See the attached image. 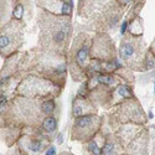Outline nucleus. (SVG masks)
<instances>
[{
  "label": "nucleus",
  "instance_id": "1",
  "mask_svg": "<svg viewBox=\"0 0 155 155\" xmlns=\"http://www.w3.org/2000/svg\"><path fill=\"white\" fill-rule=\"evenodd\" d=\"M38 5L47 11L57 12L61 16H70L73 8L72 0H38Z\"/></svg>",
  "mask_w": 155,
  "mask_h": 155
},
{
  "label": "nucleus",
  "instance_id": "2",
  "mask_svg": "<svg viewBox=\"0 0 155 155\" xmlns=\"http://www.w3.org/2000/svg\"><path fill=\"white\" fill-rule=\"evenodd\" d=\"M96 117H92V115H81V117H77L76 122H74V129L76 130H88V129L93 128L94 123H96Z\"/></svg>",
  "mask_w": 155,
  "mask_h": 155
},
{
  "label": "nucleus",
  "instance_id": "3",
  "mask_svg": "<svg viewBox=\"0 0 155 155\" xmlns=\"http://www.w3.org/2000/svg\"><path fill=\"white\" fill-rule=\"evenodd\" d=\"M137 52V46L133 41H124L122 42L120 45V48H119V54H120V57L125 61H129V58L134 57Z\"/></svg>",
  "mask_w": 155,
  "mask_h": 155
},
{
  "label": "nucleus",
  "instance_id": "4",
  "mask_svg": "<svg viewBox=\"0 0 155 155\" xmlns=\"http://www.w3.org/2000/svg\"><path fill=\"white\" fill-rule=\"evenodd\" d=\"M88 54H89V48L87 45L81 46L78 50H77V54H76V61L80 66H83L86 63L87 58H88Z\"/></svg>",
  "mask_w": 155,
  "mask_h": 155
},
{
  "label": "nucleus",
  "instance_id": "5",
  "mask_svg": "<svg viewBox=\"0 0 155 155\" xmlns=\"http://www.w3.org/2000/svg\"><path fill=\"white\" fill-rule=\"evenodd\" d=\"M42 127L46 132H50V133H54L56 129H57V122L54 117H47L44 123H42Z\"/></svg>",
  "mask_w": 155,
  "mask_h": 155
},
{
  "label": "nucleus",
  "instance_id": "6",
  "mask_svg": "<svg viewBox=\"0 0 155 155\" xmlns=\"http://www.w3.org/2000/svg\"><path fill=\"white\" fill-rule=\"evenodd\" d=\"M41 108H42V112H44V113H46V114H51V113L55 110V102H54L52 99L45 101V102L42 103Z\"/></svg>",
  "mask_w": 155,
  "mask_h": 155
},
{
  "label": "nucleus",
  "instance_id": "7",
  "mask_svg": "<svg viewBox=\"0 0 155 155\" xmlns=\"http://www.w3.org/2000/svg\"><path fill=\"white\" fill-rule=\"evenodd\" d=\"M117 93L122 97V98H129V97H132V91H130V87H128V86H119L117 88Z\"/></svg>",
  "mask_w": 155,
  "mask_h": 155
},
{
  "label": "nucleus",
  "instance_id": "8",
  "mask_svg": "<svg viewBox=\"0 0 155 155\" xmlns=\"http://www.w3.org/2000/svg\"><path fill=\"white\" fill-rule=\"evenodd\" d=\"M97 82L102 83V84H106V86H109V84L114 83V78L109 74H99L97 77Z\"/></svg>",
  "mask_w": 155,
  "mask_h": 155
},
{
  "label": "nucleus",
  "instance_id": "9",
  "mask_svg": "<svg viewBox=\"0 0 155 155\" xmlns=\"http://www.w3.org/2000/svg\"><path fill=\"white\" fill-rule=\"evenodd\" d=\"M24 12H25V8L22 4H18L14 10H12V16H14L16 20H21L24 16Z\"/></svg>",
  "mask_w": 155,
  "mask_h": 155
},
{
  "label": "nucleus",
  "instance_id": "10",
  "mask_svg": "<svg viewBox=\"0 0 155 155\" xmlns=\"http://www.w3.org/2000/svg\"><path fill=\"white\" fill-rule=\"evenodd\" d=\"M10 42H11V37L8 34H2L0 35V50L8 48Z\"/></svg>",
  "mask_w": 155,
  "mask_h": 155
},
{
  "label": "nucleus",
  "instance_id": "11",
  "mask_svg": "<svg viewBox=\"0 0 155 155\" xmlns=\"http://www.w3.org/2000/svg\"><path fill=\"white\" fill-rule=\"evenodd\" d=\"M29 149L34 153H37V151H41L42 149V144H41V141L40 140H32L30 141V144H29Z\"/></svg>",
  "mask_w": 155,
  "mask_h": 155
},
{
  "label": "nucleus",
  "instance_id": "12",
  "mask_svg": "<svg viewBox=\"0 0 155 155\" xmlns=\"http://www.w3.org/2000/svg\"><path fill=\"white\" fill-rule=\"evenodd\" d=\"M88 149H89V151H91L93 155H101V150H99L98 145L94 143V141H91V143H89Z\"/></svg>",
  "mask_w": 155,
  "mask_h": 155
},
{
  "label": "nucleus",
  "instance_id": "13",
  "mask_svg": "<svg viewBox=\"0 0 155 155\" xmlns=\"http://www.w3.org/2000/svg\"><path fill=\"white\" fill-rule=\"evenodd\" d=\"M102 154H103V155H113V154H114V145H113L112 143L107 144V145L104 147V149H103Z\"/></svg>",
  "mask_w": 155,
  "mask_h": 155
},
{
  "label": "nucleus",
  "instance_id": "14",
  "mask_svg": "<svg viewBox=\"0 0 155 155\" xmlns=\"http://www.w3.org/2000/svg\"><path fill=\"white\" fill-rule=\"evenodd\" d=\"M154 66H155V60L151 58V57H148V61H147V68L150 70V68H153Z\"/></svg>",
  "mask_w": 155,
  "mask_h": 155
},
{
  "label": "nucleus",
  "instance_id": "15",
  "mask_svg": "<svg viewBox=\"0 0 155 155\" xmlns=\"http://www.w3.org/2000/svg\"><path fill=\"white\" fill-rule=\"evenodd\" d=\"M128 25H129V22H128L127 20L122 22V25H120V34H122V35L125 34V31H127V29H128Z\"/></svg>",
  "mask_w": 155,
  "mask_h": 155
},
{
  "label": "nucleus",
  "instance_id": "16",
  "mask_svg": "<svg viewBox=\"0 0 155 155\" xmlns=\"http://www.w3.org/2000/svg\"><path fill=\"white\" fill-rule=\"evenodd\" d=\"M56 154V149H55V147H51L47 151H46V155H55Z\"/></svg>",
  "mask_w": 155,
  "mask_h": 155
},
{
  "label": "nucleus",
  "instance_id": "17",
  "mask_svg": "<svg viewBox=\"0 0 155 155\" xmlns=\"http://www.w3.org/2000/svg\"><path fill=\"white\" fill-rule=\"evenodd\" d=\"M6 102H8V101H6V97H5V96H2V97H0V107H3Z\"/></svg>",
  "mask_w": 155,
  "mask_h": 155
},
{
  "label": "nucleus",
  "instance_id": "18",
  "mask_svg": "<svg viewBox=\"0 0 155 155\" xmlns=\"http://www.w3.org/2000/svg\"><path fill=\"white\" fill-rule=\"evenodd\" d=\"M62 141H63V135L60 134V135L57 137V144H62Z\"/></svg>",
  "mask_w": 155,
  "mask_h": 155
},
{
  "label": "nucleus",
  "instance_id": "19",
  "mask_svg": "<svg viewBox=\"0 0 155 155\" xmlns=\"http://www.w3.org/2000/svg\"><path fill=\"white\" fill-rule=\"evenodd\" d=\"M154 93H155V82H154Z\"/></svg>",
  "mask_w": 155,
  "mask_h": 155
},
{
  "label": "nucleus",
  "instance_id": "20",
  "mask_svg": "<svg viewBox=\"0 0 155 155\" xmlns=\"http://www.w3.org/2000/svg\"><path fill=\"white\" fill-rule=\"evenodd\" d=\"M154 45H155V44H154Z\"/></svg>",
  "mask_w": 155,
  "mask_h": 155
}]
</instances>
